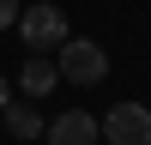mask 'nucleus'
Segmentation results:
<instances>
[{
    "instance_id": "1",
    "label": "nucleus",
    "mask_w": 151,
    "mask_h": 145,
    "mask_svg": "<svg viewBox=\"0 0 151 145\" xmlns=\"http://www.w3.org/2000/svg\"><path fill=\"white\" fill-rule=\"evenodd\" d=\"M60 79L67 85H103V72H109V55L97 42H85V36H67V42H60Z\"/></svg>"
},
{
    "instance_id": "2",
    "label": "nucleus",
    "mask_w": 151,
    "mask_h": 145,
    "mask_svg": "<svg viewBox=\"0 0 151 145\" xmlns=\"http://www.w3.org/2000/svg\"><path fill=\"white\" fill-rule=\"evenodd\" d=\"M18 36H24V42H30V55H48V48H60V42H67V12H60V6H48V0H42V6H30V12H18Z\"/></svg>"
},
{
    "instance_id": "3",
    "label": "nucleus",
    "mask_w": 151,
    "mask_h": 145,
    "mask_svg": "<svg viewBox=\"0 0 151 145\" xmlns=\"http://www.w3.org/2000/svg\"><path fill=\"white\" fill-rule=\"evenodd\" d=\"M103 139L109 145H151V115L145 103H115L103 115Z\"/></svg>"
},
{
    "instance_id": "4",
    "label": "nucleus",
    "mask_w": 151,
    "mask_h": 145,
    "mask_svg": "<svg viewBox=\"0 0 151 145\" xmlns=\"http://www.w3.org/2000/svg\"><path fill=\"white\" fill-rule=\"evenodd\" d=\"M97 115L91 109H67V115H55L48 121V145H97Z\"/></svg>"
},
{
    "instance_id": "5",
    "label": "nucleus",
    "mask_w": 151,
    "mask_h": 145,
    "mask_svg": "<svg viewBox=\"0 0 151 145\" xmlns=\"http://www.w3.org/2000/svg\"><path fill=\"white\" fill-rule=\"evenodd\" d=\"M18 85H24V97H48V91L60 85V67H48V60L36 55V60H24V72H18Z\"/></svg>"
},
{
    "instance_id": "6",
    "label": "nucleus",
    "mask_w": 151,
    "mask_h": 145,
    "mask_svg": "<svg viewBox=\"0 0 151 145\" xmlns=\"http://www.w3.org/2000/svg\"><path fill=\"white\" fill-rule=\"evenodd\" d=\"M0 115H6V133H12V139H36V133H42V115H36L30 103H6Z\"/></svg>"
},
{
    "instance_id": "7",
    "label": "nucleus",
    "mask_w": 151,
    "mask_h": 145,
    "mask_svg": "<svg viewBox=\"0 0 151 145\" xmlns=\"http://www.w3.org/2000/svg\"><path fill=\"white\" fill-rule=\"evenodd\" d=\"M6 24H18V0H0V30Z\"/></svg>"
},
{
    "instance_id": "8",
    "label": "nucleus",
    "mask_w": 151,
    "mask_h": 145,
    "mask_svg": "<svg viewBox=\"0 0 151 145\" xmlns=\"http://www.w3.org/2000/svg\"><path fill=\"white\" fill-rule=\"evenodd\" d=\"M12 103V85H6V72H0V109H6Z\"/></svg>"
}]
</instances>
